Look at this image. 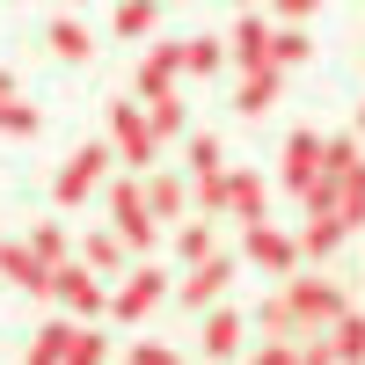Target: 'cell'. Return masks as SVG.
<instances>
[{"label":"cell","mask_w":365,"mask_h":365,"mask_svg":"<svg viewBox=\"0 0 365 365\" xmlns=\"http://www.w3.org/2000/svg\"><path fill=\"white\" fill-rule=\"evenodd\" d=\"M110 168H117V146H110V139H81L73 154H66V168L51 175V197L73 212V205H88V197L103 190V175H110Z\"/></svg>","instance_id":"6da1fadb"},{"label":"cell","mask_w":365,"mask_h":365,"mask_svg":"<svg viewBox=\"0 0 365 365\" xmlns=\"http://www.w3.org/2000/svg\"><path fill=\"white\" fill-rule=\"evenodd\" d=\"M110 146H117V168H132V175L161 161V132L146 117V103H110Z\"/></svg>","instance_id":"7a4b0ae2"},{"label":"cell","mask_w":365,"mask_h":365,"mask_svg":"<svg viewBox=\"0 0 365 365\" xmlns=\"http://www.w3.org/2000/svg\"><path fill=\"white\" fill-rule=\"evenodd\" d=\"M110 227L117 234H125L132 241V249L146 256V249H154V234H161V220H154V205H146V175H117V190H110Z\"/></svg>","instance_id":"3957f363"},{"label":"cell","mask_w":365,"mask_h":365,"mask_svg":"<svg viewBox=\"0 0 365 365\" xmlns=\"http://www.w3.org/2000/svg\"><path fill=\"white\" fill-rule=\"evenodd\" d=\"M285 299H292V314L307 322V329H336L351 314L344 285H329V278H285Z\"/></svg>","instance_id":"277c9868"},{"label":"cell","mask_w":365,"mask_h":365,"mask_svg":"<svg viewBox=\"0 0 365 365\" xmlns=\"http://www.w3.org/2000/svg\"><path fill=\"white\" fill-rule=\"evenodd\" d=\"M51 299H58L73 322H96V314L110 307V299H103V278H96L88 263H58V270H51Z\"/></svg>","instance_id":"5b68a950"},{"label":"cell","mask_w":365,"mask_h":365,"mask_svg":"<svg viewBox=\"0 0 365 365\" xmlns=\"http://www.w3.org/2000/svg\"><path fill=\"white\" fill-rule=\"evenodd\" d=\"M161 299H168V278H161L154 263H139L132 278L117 285V299H110V314H117V322H146V314L161 307Z\"/></svg>","instance_id":"8992f818"},{"label":"cell","mask_w":365,"mask_h":365,"mask_svg":"<svg viewBox=\"0 0 365 365\" xmlns=\"http://www.w3.org/2000/svg\"><path fill=\"white\" fill-rule=\"evenodd\" d=\"M270 44H278V22H263V15L249 8V15L234 22V44H227V58H234L241 73H263V66H270Z\"/></svg>","instance_id":"52a82bcc"},{"label":"cell","mask_w":365,"mask_h":365,"mask_svg":"<svg viewBox=\"0 0 365 365\" xmlns=\"http://www.w3.org/2000/svg\"><path fill=\"white\" fill-rule=\"evenodd\" d=\"M227 285H234V256H220V249H212L205 263H190V278L175 285V299H182V307H197V314H205V307H212V299H220Z\"/></svg>","instance_id":"ba28073f"},{"label":"cell","mask_w":365,"mask_h":365,"mask_svg":"<svg viewBox=\"0 0 365 365\" xmlns=\"http://www.w3.org/2000/svg\"><path fill=\"white\" fill-rule=\"evenodd\" d=\"M175 81H182V37L175 44H146V58H139V103L175 96Z\"/></svg>","instance_id":"9c48e42d"},{"label":"cell","mask_w":365,"mask_h":365,"mask_svg":"<svg viewBox=\"0 0 365 365\" xmlns=\"http://www.w3.org/2000/svg\"><path fill=\"white\" fill-rule=\"evenodd\" d=\"M322 146H329L322 132H292L285 139V190L292 197H307L314 182H322Z\"/></svg>","instance_id":"30bf717a"},{"label":"cell","mask_w":365,"mask_h":365,"mask_svg":"<svg viewBox=\"0 0 365 365\" xmlns=\"http://www.w3.org/2000/svg\"><path fill=\"white\" fill-rule=\"evenodd\" d=\"M249 263H263L270 278H292V270H299V241L278 234L270 220H256V227H249Z\"/></svg>","instance_id":"8fae6325"},{"label":"cell","mask_w":365,"mask_h":365,"mask_svg":"<svg viewBox=\"0 0 365 365\" xmlns=\"http://www.w3.org/2000/svg\"><path fill=\"white\" fill-rule=\"evenodd\" d=\"M227 220H241V227L270 220V197H263V175L256 168H227Z\"/></svg>","instance_id":"7c38bea8"},{"label":"cell","mask_w":365,"mask_h":365,"mask_svg":"<svg viewBox=\"0 0 365 365\" xmlns=\"http://www.w3.org/2000/svg\"><path fill=\"white\" fill-rule=\"evenodd\" d=\"M0 278L22 285V292H51V263L37 249H15V241H0Z\"/></svg>","instance_id":"4fadbf2b"},{"label":"cell","mask_w":365,"mask_h":365,"mask_svg":"<svg viewBox=\"0 0 365 365\" xmlns=\"http://www.w3.org/2000/svg\"><path fill=\"white\" fill-rule=\"evenodd\" d=\"M344 220H336V212H307V227H299V256H314V263H329V256H336L344 249Z\"/></svg>","instance_id":"5bb4252c"},{"label":"cell","mask_w":365,"mask_h":365,"mask_svg":"<svg viewBox=\"0 0 365 365\" xmlns=\"http://www.w3.org/2000/svg\"><path fill=\"white\" fill-rule=\"evenodd\" d=\"M125 256H132V241L117 234V227H103V234H88V241H81V263L96 270V278H110V270H125Z\"/></svg>","instance_id":"9a60e30c"},{"label":"cell","mask_w":365,"mask_h":365,"mask_svg":"<svg viewBox=\"0 0 365 365\" xmlns=\"http://www.w3.org/2000/svg\"><path fill=\"white\" fill-rule=\"evenodd\" d=\"M146 205H154V220H182V205H190V182L168 175V168H146Z\"/></svg>","instance_id":"2e32d148"},{"label":"cell","mask_w":365,"mask_h":365,"mask_svg":"<svg viewBox=\"0 0 365 365\" xmlns=\"http://www.w3.org/2000/svg\"><path fill=\"white\" fill-rule=\"evenodd\" d=\"M278 88H285V73H278V66H263V73H241V96H234V110H241V117H263V110H278Z\"/></svg>","instance_id":"e0dca14e"},{"label":"cell","mask_w":365,"mask_h":365,"mask_svg":"<svg viewBox=\"0 0 365 365\" xmlns=\"http://www.w3.org/2000/svg\"><path fill=\"white\" fill-rule=\"evenodd\" d=\"M241 344H249V329H241V314L212 307V314H205V358H241Z\"/></svg>","instance_id":"ac0fdd59"},{"label":"cell","mask_w":365,"mask_h":365,"mask_svg":"<svg viewBox=\"0 0 365 365\" xmlns=\"http://www.w3.org/2000/svg\"><path fill=\"white\" fill-rule=\"evenodd\" d=\"M73 329H81L73 314H66V322H44L37 336H29V351H22V365H66V344H73Z\"/></svg>","instance_id":"d6986e66"},{"label":"cell","mask_w":365,"mask_h":365,"mask_svg":"<svg viewBox=\"0 0 365 365\" xmlns=\"http://www.w3.org/2000/svg\"><path fill=\"white\" fill-rule=\"evenodd\" d=\"M154 22H161V0H117V37L125 44L154 37Z\"/></svg>","instance_id":"ffe728a7"},{"label":"cell","mask_w":365,"mask_h":365,"mask_svg":"<svg viewBox=\"0 0 365 365\" xmlns=\"http://www.w3.org/2000/svg\"><path fill=\"white\" fill-rule=\"evenodd\" d=\"M336 220L344 227H365V161L336 175Z\"/></svg>","instance_id":"44dd1931"},{"label":"cell","mask_w":365,"mask_h":365,"mask_svg":"<svg viewBox=\"0 0 365 365\" xmlns=\"http://www.w3.org/2000/svg\"><path fill=\"white\" fill-rule=\"evenodd\" d=\"M307 51H314V37L299 22H278V44H270V66L278 73H292V66H307Z\"/></svg>","instance_id":"7402d4cb"},{"label":"cell","mask_w":365,"mask_h":365,"mask_svg":"<svg viewBox=\"0 0 365 365\" xmlns=\"http://www.w3.org/2000/svg\"><path fill=\"white\" fill-rule=\"evenodd\" d=\"M220 66H227V44H220V37H182V73L212 81Z\"/></svg>","instance_id":"603a6c76"},{"label":"cell","mask_w":365,"mask_h":365,"mask_svg":"<svg viewBox=\"0 0 365 365\" xmlns=\"http://www.w3.org/2000/svg\"><path fill=\"white\" fill-rule=\"evenodd\" d=\"M212 249H220V227H212V212H205V220H182V234H175V256H182V263H205Z\"/></svg>","instance_id":"cb8c5ba5"},{"label":"cell","mask_w":365,"mask_h":365,"mask_svg":"<svg viewBox=\"0 0 365 365\" xmlns=\"http://www.w3.org/2000/svg\"><path fill=\"white\" fill-rule=\"evenodd\" d=\"M256 329H263V336H285V344H299V329H307V322H299V314H292V299L278 292V299H263V307H256Z\"/></svg>","instance_id":"d4e9b609"},{"label":"cell","mask_w":365,"mask_h":365,"mask_svg":"<svg viewBox=\"0 0 365 365\" xmlns=\"http://www.w3.org/2000/svg\"><path fill=\"white\" fill-rule=\"evenodd\" d=\"M44 44H51L58 58H66V66H81V58H88V51H96V44H88V22H73V15H58Z\"/></svg>","instance_id":"484cf974"},{"label":"cell","mask_w":365,"mask_h":365,"mask_svg":"<svg viewBox=\"0 0 365 365\" xmlns=\"http://www.w3.org/2000/svg\"><path fill=\"white\" fill-rule=\"evenodd\" d=\"M146 117H154L161 139H182V132H190V110H182V96H154V103H146Z\"/></svg>","instance_id":"4316f807"},{"label":"cell","mask_w":365,"mask_h":365,"mask_svg":"<svg viewBox=\"0 0 365 365\" xmlns=\"http://www.w3.org/2000/svg\"><path fill=\"white\" fill-rule=\"evenodd\" d=\"M190 175H212V168H227V146H220V132H190Z\"/></svg>","instance_id":"83f0119b"},{"label":"cell","mask_w":365,"mask_h":365,"mask_svg":"<svg viewBox=\"0 0 365 365\" xmlns=\"http://www.w3.org/2000/svg\"><path fill=\"white\" fill-rule=\"evenodd\" d=\"M329 336H336V358H344V365H365V314H344Z\"/></svg>","instance_id":"f1b7e54d"},{"label":"cell","mask_w":365,"mask_h":365,"mask_svg":"<svg viewBox=\"0 0 365 365\" xmlns=\"http://www.w3.org/2000/svg\"><path fill=\"white\" fill-rule=\"evenodd\" d=\"M190 197L212 212V220H227V168H212V175H190Z\"/></svg>","instance_id":"f546056e"},{"label":"cell","mask_w":365,"mask_h":365,"mask_svg":"<svg viewBox=\"0 0 365 365\" xmlns=\"http://www.w3.org/2000/svg\"><path fill=\"white\" fill-rule=\"evenodd\" d=\"M365 154H358V132H336V139H329L322 146V175H344V168H358Z\"/></svg>","instance_id":"4dcf8cb0"},{"label":"cell","mask_w":365,"mask_h":365,"mask_svg":"<svg viewBox=\"0 0 365 365\" xmlns=\"http://www.w3.org/2000/svg\"><path fill=\"white\" fill-rule=\"evenodd\" d=\"M37 125H44V117L29 110V103H15V96H0V132H15V139H37Z\"/></svg>","instance_id":"1f68e13d"},{"label":"cell","mask_w":365,"mask_h":365,"mask_svg":"<svg viewBox=\"0 0 365 365\" xmlns=\"http://www.w3.org/2000/svg\"><path fill=\"white\" fill-rule=\"evenodd\" d=\"M29 249H37V256L58 270V263H66V227H37V234H29Z\"/></svg>","instance_id":"d6a6232c"},{"label":"cell","mask_w":365,"mask_h":365,"mask_svg":"<svg viewBox=\"0 0 365 365\" xmlns=\"http://www.w3.org/2000/svg\"><path fill=\"white\" fill-rule=\"evenodd\" d=\"M249 365H299V344H285V336H263V351H249Z\"/></svg>","instance_id":"836d02e7"},{"label":"cell","mask_w":365,"mask_h":365,"mask_svg":"<svg viewBox=\"0 0 365 365\" xmlns=\"http://www.w3.org/2000/svg\"><path fill=\"white\" fill-rule=\"evenodd\" d=\"M66 365H103V336H88V329H73V344H66Z\"/></svg>","instance_id":"e575fe53"},{"label":"cell","mask_w":365,"mask_h":365,"mask_svg":"<svg viewBox=\"0 0 365 365\" xmlns=\"http://www.w3.org/2000/svg\"><path fill=\"white\" fill-rule=\"evenodd\" d=\"M125 365H182V358H175V351H168V344H139V351H132V358H125Z\"/></svg>","instance_id":"d590c367"},{"label":"cell","mask_w":365,"mask_h":365,"mask_svg":"<svg viewBox=\"0 0 365 365\" xmlns=\"http://www.w3.org/2000/svg\"><path fill=\"white\" fill-rule=\"evenodd\" d=\"M322 8V0H270V15H278V22H307Z\"/></svg>","instance_id":"8d00e7d4"},{"label":"cell","mask_w":365,"mask_h":365,"mask_svg":"<svg viewBox=\"0 0 365 365\" xmlns=\"http://www.w3.org/2000/svg\"><path fill=\"white\" fill-rule=\"evenodd\" d=\"M0 96H15V81H8V73H0Z\"/></svg>","instance_id":"74e56055"},{"label":"cell","mask_w":365,"mask_h":365,"mask_svg":"<svg viewBox=\"0 0 365 365\" xmlns=\"http://www.w3.org/2000/svg\"><path fill=\"white\" fill-rule=\"evenodd\" d=\"M358 132H365V103H358Z\"/></svg>","instance_id":"f35d334b"},{"label":"cell","mask_w":365,"mask_h":365,"mask_svg":"<svg viewBox=\"0 0 365 365\" xmlns=\"http://www.w3.org/2000/svg\"><path fill=\"white\" fill-rule=\"evenodd\" d=\"M234 8H256V0H234Z\"/></svg>","instance_id":"ab89813d"},{"label":"cell","mask_w":365,"mask_h":365,"mask_svg":"<svg viewBox=\"0 0 365 365\" xmlns=\"http://www.w3.org/2000/svg\"><path fill=\"white\" fill-rule=\"evenodd\" d=\"M73 8H88V0H73Z\"/></svg>","instance_id":"60d3db41"}]
</instances>
